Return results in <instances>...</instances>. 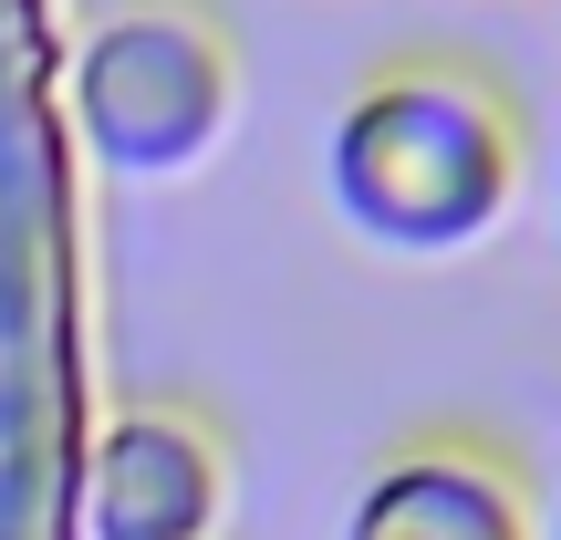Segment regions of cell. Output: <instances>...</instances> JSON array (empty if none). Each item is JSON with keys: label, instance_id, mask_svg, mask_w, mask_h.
I'll list each match as a JSON object with an SVG mask.
<instances>
[{"label": "cell", "instance_id": "cell-1", "mask_svg": "<svg viewBox=\"0 0 561 540\" xmlns=\"http://www.w3.org/2000/svg\"><path fill=\"white\" fill-rule=\"evenodd\" d=\"M530 166V125L500 73L458 53H405L343 94L322 136L333 208L396 261H458L510 219Z\"/></svg>", "mask_w": 561, "mask_h": 540}, {"label": "cell", "instance_id": "cell-2", "mask_svg": "<svg viewBox=\"0 0 561 540\" xmlns=\"http://www.w3.org/2000/svg\"><path fill=\"white\" fill-rule=\"evenodd\" d=\"M73 115L83 146L125 177H178L240 115V53L208 11L187 0H136V11L94 21L73 53Z\"/></svg>", "mask_w": 561, "mask_h": 540}, {"label": "cell", "instance_id": "cell-3", "mask_svg": "<svg viewBox=\"0 0 561 540\" xmlns=\"http://www.w3.org/2000/svg\"><path fill=\"white\" fill-rule=\"evenodd\" d=\"M343 540H530V479L510 447L468 426H426L364 468Z\"/></svg>", "mask_w": 561, "mask_h": 540}, {"label": "cell", "instance_id": "cell-4", "mask_svg": "<svg viewBox=\"0 0 561 540\" xmlns=\"http://www.w3.org/2000/svg\"><path fill=\"white\" fill-rule=\"evenodd\" d=\"M229 509V458L198 416L136 405L83 458V540H208Z\"/></svg>", "mask_w": 561, "mask_h": 540}, {"label": "cell", "instance_id": "cell-5", "mask_svg": "<svg viewBox=\"0 0 561 540\" xmlns=\"http://www.w3.org/2000/svg\"><path fill=\"white\" fill-rule=\"evenodd\" d=\"M551 540H561V489H551Z\"/></svg>", "mask_w": 561, "mask_h": 540}]
</instances>
